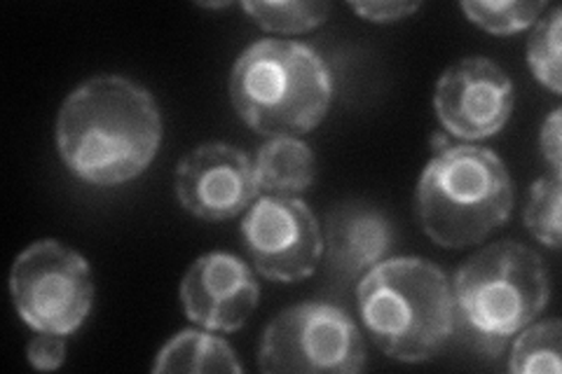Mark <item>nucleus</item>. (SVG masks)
Segmentation results:
<instances>
[{"label": "nucleus", "mask_w": 562, "mask_h": 374, "mask_svg": "<svg viewBox=\"0 0 562 374\" xmlns=\"http://www.w3.org/2000/svg\"><path fill=\"white\" fill-rule=\"evenodd\" d=\"M549 10L541 0H464L462 12L471 24L492 35H512L537 24Z\"/></svg>", "instance_id": "nucleus-16"}, {"label": "nucleus", "mask_w": 562, "mask_h": 374, "mask_svg": "<svg viewBox=\"0 0 562 374\" xmlns=\"http://www.w3.org/2000/svg\"><path fill=\"white\" fill-rule=\"evenodd\" d=\"M29 365L38 372L59 370L66 363V337L52 332H35L26 347Z\"/></svg>", "instance_id": "nucleus-20"}, {"label": "nucleus", "mask_w": 562, "mask_h": 374, "mask_svg": "<svg viewBox=\"0 0 562 374\" xmlns=\"http://www.w3.org/2000/svg\"><path fill=\"white\" fill-rule=\"evenodd\" d=\"M366 367V342L351 316L330 302H303L277 314L262 332L258 370L351 374Z\"/></svg>", "instance_id": "nucleus-7"}, {"label": "nucleus", "mask_w": 562, "mask_h": 374, "mask_svg": "<svg viewBox=\"0 0 562 374\" xmlns=\"http://www.w3.org/2000/svg\"><path fill=\"white\" fill-rule=\"evenodd\" d=\"M153 372H233L239 374L241 365L237 353L223 337L211 330H183L160 349Z\"/></svg>", "instance_id": "nucleus-14"}, {"label": "nucleus", "mask_w": 562, "mask_h": 374, "mask_svg": "<svg viewBox=\"0 0 562 374\" xmlns=\"http://www.w3.org/2000/svg\"><path fill=\"white\" fill-rule=\"evenodd\" d=\"M12 305L33 332L74 335L94 305V281L87 260L57 239H41L14 258Z\"/></svg>", "instance_id": "nucleus-6"}, {"label": "nucleus", "mask_w": 562, "mask_h": 374, "mask_svg": "<svg viewBox=\"0 0 562 374\" xmlns=\"http://www.w3.org/2000/svg\"><path fill=\"white\" fill-rule=\"evenodd\" d=\"M514 181L502 157L481 146H448L422 171L415 216L425 235L443 248L483 243L514 211Z\"/></svg>", "instance_id": "nucleus-4"}, {"label": "nucleus", "mask_w": 562, "mask_h": 374, "mask_svg": "<svg viewBox=\"0 0 562 374\" xmlns=\"http://www.w3.org/2000/svg\"><path fill=\"white\" fill-rule=\"evenodd\" d=\"M357 295L366 330L394 361H431L454 330L450 279L425 258H386L359 279Z\"/></svg>", "instance_id": "nucleus-3"}, {"label": "nucleus", "mask_w": 562, "mask_h": 374, "mask_svg": "<svg viewBox=\"0 0 562 374\" xmlns=\"http://www.w3.org/2000/svg\"><path fill=\"white\" fill-rule=\"evenodd\" d=\"M227 92L239 120L256 134L303 136L328 115L333 76L314 47L266 38L237 57Z\"/></svg>", "instance_id": "nucleus-2"}, {"label": "nucleus", "mask_w": 562, "mask_h": 374, "mask_svg": "<svg viewBox=\"0 0 562 374\" xmlns=\"http://www.w3.org/2000/svg\"><path fill=\"white\" fill-rule=\"evenodd\" d=\"M560 204L562 181L560 171H551L537 178L530 188V197L525 204V227L530 235L547 248H560Z\"/></svg>", "instance_id": "nucleus-18"}, {"label": "nucleus", "mask_w": 562, "mask_h": 374, "mask_svg": "<svg viewBox=\"0 0 562 374\" xmlns=\"http://www.w3.org/2000/svg\"><path fill=\"white\" fill-rule=\"evenodd\" d=\"M562 111L555 109L547 120L541 124V134H539V146L541 155L547 159L551 171H560L562 167Z\"/></svg>", "instance_id": "nucleus-22"}, {"label": "nucleus", "mask_w": 562, "mask_h": 374, "mask_svg": "<svg viewBox=\"0 0 562 374\" xmlns=\"http://www.w3.org/2000/svg\"><path fill=\"white\" fill-rule=\"evenodd\" d=\"M562 326L558 318L530 324L520 330L508 370L514 374H560Z\"/></svg>", "instance_id": "nucleus-15"}, {"label": "nucleus", "mask_w": 562, "mask_h": 374, "mask_svg": "<svg viewBox=\"0 0 562 374\" xmlns=\"http://www.w3.org/2000/svg\"><path fill=\"white\" fill-rule=\"evenodd\" d=\"M251 267L233 253H206L188 267L181 281L183 314L211 332L239 330L258 305Z\"/></svg>", "instance_id": "nucleus-11"}, {"label": "nucleus", "mask_w": 562, "mask_h": 374, "mask_svg": "<svg viewBox=\"0 0 562 374\" xmlns=\"http://www.w3.org/2000/svg\"><path fill=\"white\" fill-rule=\"evenodd\" d=\"M173 190L176 200L188 213L211 223L239 216L260 192L251 157L221 140L202 144L181 157Z\"/></svg>", "instance_id": "nucleus-10"}, {"label": "nucleus", "mask_w": 562, "mask_h": 374, "mask_svg": "<svg viewBox=\"0 0 562 374\" xmlns=\"http://www.w3.org/2000/svg\"><path fill=\"white\" fill-rule=\"evenodd\" d=\"M241 10L266 31L295 35L322 26L328 20V3H307V0H281V3H241Z\"/></svg>", "instance_id": "nucleus-17"}, {"label": "nucleus", "mask_w": 562, "mask_h": 374, "mask_svg": "<svg viewBox=\"0 0 562 374\" xmlns=\"http://www.w3.org/2000/svg\"><path fill=\"white\" fill-rule=\"evenodd\" d=\"M162 115L150 89L125 76H97L66 97L57 150L82 183L113 188L144 173L160 152Z\"/></svg>", "instance_id": "nucleus-1"}, {"label": "nucleus", "mask_w": 562, "mask_h": 374, "mask_svg": "<svg viewBox=\"0 0 562 374\" xmlns=\"http://www.w3.org/2000/svg\"><path fill=\"white\" fill-rule=\"evenodd\" d=\"M514 82L485 57H467L448 66L434 89V111L446 134L483 140L499 134L514 113Z\"/></svg>", "instance_id": "nucleus-9"}, {"label": "nucleus", "mask_w": 562, "mask_h": 374, "mask_svg": "<svg viewBox=\"0 0 562 374\" xmlns=\"http://www.w3.org/2000/svg\"><path fill=\"white\" fill-rule=\"evenodd\" d=\"M254 173L260 192L297 197L314 183V152L301 136L268 138L254 157Z\"/></svg>", "instance_id": "nucleus-13"}, {"label": "nucleus", "mask_w": 562, "mask_h": 374, "mask_svg": "<svg viewBox=\"0 0 562 374\" xmlns=\"http://www.w3.org/2000/svg\"><path fill=\"white\" fill-rule=\"evenodd\" d=\"M454 314L487 349L535 324L547 309L551 279L541 256L530 246L495 241L460 264L452 281Z\"/></svg>", "instance_id": "nucleus-5"}, {"label": "nucleus", "mask_w": 562, "mask_h": 374, "mask_svg": "<svg viewBox=\"0 0 562 374\" xmlns=\"http://www.w3.org/2000/svg\"><path fill=\"white\" fill-rule=\"evenodd\" d=\"M394 225L373 204L349 202L328 213L324 231V256L328 272L340 281H355L390 258Z\"/></svg>", "instance_id": "nucleus-12"}, {"label": "nucleus", "mask_w": 562, "mask_h": 374, "mask_svg": "<svg viewBox=\"0 0 562 374\" xmlns=\"http://www.w3.org/2000/svg\"><path fill=\"white\" fill-rule=\"evenodd\" d=\"M560 26H562V10L551 8L549 12H543L539 16L530 41H527V64H530L535 78L553 94L562 92Z\"/></svg>", "instance_id": "nucleus-19"}, {"label": "nucleus", "mask_w": 562, "mask_h": 374, "mask_svg": "<svg viewBox=\"0 0 562 374\" xmlns=\"http://www.w3.org/2000/svg\"><path fill=\"white\" fill-rule=\"evenodd\" d=\"M448 146H450V140H448V136H446V134H438V136H434V138H431V148H434L436 152L446 150Z\"/></svg>", "instance_id": "nucleus-23"}, {"label": "nucleus", "mask_w": 562, "mask_h": 374, "mask_svg": "<svg viewBox=\"0 0 562 374\" xmlns=\"http://www.w3.org/2000/svg\"><path fill=\"white\" fill-rule=\"evenodd\" d=\"M349 8L355 10L361 20L366 22H375V24H392L401 22L406 16L415 14L422 3H401V0H371V3H349Z\"/></svg>", "instance_id": "nucleus-21"}, {"label": "nucleus", "mask_w": 562, "mask_h": 374, "mask_svg": "<svg viewBox=\"0 0 562 374\" xmlns=\"http://www.w3.org/2000/svg\"><path fill=\"white\" fill-rule=\"evenodd\" d=\"M241 239L258 274L277 283L310 279L324 260V231L301 197L266 194L244 213Z\"/></svg>", "instance_id": "nucleus-8"}]
</instances>
